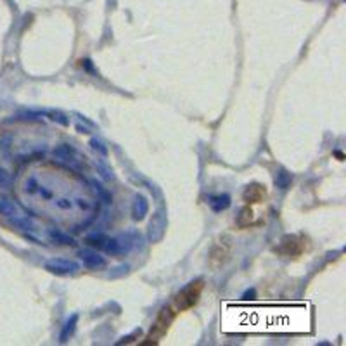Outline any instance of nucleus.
I'll return each instance as SVG.
<instances>
[{"label": "nucleus", "instance_id": "obj_1", "mask_svg": "<svg viewBox=\"0 0 346 346\" xmlns=\"http://www.w3.org/2000/svg\"><path fill=\"white\" fill-rule=\"evenodd\" d=\"M139 239H141V235L137 232H127V234H121L118 237L106 239V244L102 249L111 256H125L132 251V248Z\"/></svg>", "mask_w": 346, "mask_h": 346}, {"label": "nucleus", "instance_id": "obj_2", "mask_svg": "<svg viewBox=\"0 0 346 346\" xmlns=\"http://www.w3.org/2000/svg\"><path fill=\"white\" fill-rule=\"evenodd\" d=\"M176 314H178V312L173 310V307H165L163 310L160 312V315H158L156 322H154L153 329H151L149 336H147V341L144 345H156L158 341L168 333V327H170V324L175 320Z\"/></svg>", "mask_w": 346, "mask_h": 346}, {"label": "nucleus", "instance_id": "obj_3", "mask_svg": "<svg viewBox=\"0 0 346 346\" xmlns=\"http://www.w3.org/2000/svg\"><path fill=\"white\" fill-rule=\"evenodd\" d=\"M201 291H202V281L190 282L185 289L180 291V293L176 294V298H175L176 312H183V310H189V308L196 307L197 301H199Z\"/></svg>", "mask_w": 346, "mask_h": 346}, {"label": "nucleus", "instance_id": "obj_4", "mask_svg": "<svg viewBox=\"0 0 346 346\" xmlns=\"http://www.w3.org/2000/svg\"><path fill=\"white\" fill-rule=\"evenodd\" d=\"M165 230H167V209L160 208L156 209V213L153 215L149 222V230H147V237L151 242H156L160 239H163Z\"/></svg>", "mask_w": 346, "mask_h": 346}, {"label": "nucleus", "instance_id": "obj_5", "mask_svg": "<svg viewBox=\"0 0 346 346\" xmlns=\"http://www.w3.org/2000/svg\"><path fill=\"white\" fill-rule=\"evenodd\" d=\"M277 253H281V255L284 256H300L301 253L305 251V242L301 237H298V235H286L284 239H282L281 246H279L277 249H275Z\"/></svg>", "mask_w": 346, "mask_h": 346}, {"label": "nucleus", "instance_id": "obj_6", "mask_svg": "<svg viewBox=\"0 0 346 346\" xmlns=\"http://www.w3.org/2000/svg\"><path fill=\"white\" fill-rule=\"evenodd\" d=\"M78 263L73 260H64V258H57V260H50L49 263L45 265V270L52 272L56 275H68V274H75L78 270Z\"/></svg>", "mask_w": 346, "mask_h": 346}, {"label": "nucleus", "instance_id": "obj_7", "mask_svg": "<svg viewBox=\"0 0 346 346\" xmlns=\"http://www.w3.org/2000/svg\"><path fill=\"white\" fill-rule=\"evenodd\" d=\"M80 260L83 261L87 268H92V270H101L108 265L104 256H101L97 251H92V249H82L80 251Z\"/></svg>", "mask_w": 346, "mask_h": 346}, {"label": "nucleus", "instance_id": "obj_8", "mask_svg": "<svg viewBox=\"0 0 346 346\" xmlns=\"http://www.w3.org/2000/svg\"><path fill=\"white\" fill-rule=\"evenodd\" d=\"M267 196V190H265V185L261 183H251L249 187H246L244 190V201L248 204H255V202H261Z\"/></svg>", "mask_w": 346, "mask_h": 346}, {"label": "nucleus", "instance_id": "obj_9", "mask_svg": "<svg viewBox=\"0 0 346 346\" xmlns=\"http://www.w3.org/2000/svg\"><path fill=\"white\" fill-rule=\"evenodd\" d=\"M54 158L62 163H75L76 161V151L69 144H61L54 149Z\"/></svg>", "mask_w": 346, "mask_h": 346}, {"label": "nucleus", "instance_id": "obj_10", "mask_svg": "<svg viewBox=\"0 0 346 346\" xmlns=\"http://www.w3.org/2000/svg\"><path fill=\"white\" fill-rule=\"evenodd\" d=\"M208 204H209V208H211L215 213L225 211V209L230 206V196H229V194H218V196H209Z\"/></svg>", "mask_w": 346, "mask_h": 346}, {"label": "nucleus", "instance_id": "obj_11", "mask_svg": "<svg viewBox=\"0 0 346 346\" xmlns=\"http://www.w3.org/2000/svg\"><path fill=\"white\" fill-rule=\"evenodd\" d=\"M149 211V202L144 196H137L134 201V206H132V213H134L135 220H142Z\"/></svg>", "mask_w": 346, "mask_h": 346}, {"label": "nucleus", "instance_id": "obj_12", "mask_svg": "<svg viewBox=\"0 0 346 346\" xmlns=\"http://www.w3.org/2000/svg\"><path fill=\"white\" fill-rule=\"evenodd\" d=\"M0 215L7 216V218H14V216H19V211H17V206L14 201H10L9 197H0Z\"/></svg>", "mask_w": 346, "mask_h": 346}, {"label": "nucleus", "instance_id": "obj_13", "mask_svg": "<svg viewBox=\"0 0 346 346\" xmlns=\"http://www.w3.org/2000/svg\"><path fill=\"white\" fill-rule=\"evenodd\" d=\"M275 187H279L281 190H286L291 187V183H293V176H291V173H288L284 170V168H281L277 173H275Z\"/></svg>", "mask_w": 346, "mask_h": 346}, {"label": "nucleus", "instance_id": "obj_14", "mask_svg": "<svg viewBox=\"0 0 346 346\" xmlns=\"http://www.w3.org/2000/svg\"><path fill=\"white\" fill-rule=\"evenodd\" d=\"M76 324H78V315H71V319L66 322V326L62 327V333H61V341L64 343V341H68V338L71 336L73 333H75V329H76Z\"/></svg>", "mask_w": 346, "mask_h": 346}, {"label": "nucleus", "instance_id": "obj_15", "mask_svg": "<svg viewBox=\"0 0 346 346\" xmlns=\"http://www.w3.org/2000/svg\"><path fill=\"white\" fill-rule=\"evenodd\" d=\"M50 239H52L54 242H57V244H62V246H75V239L69 237V235L62 234V232L59 230H52L50 232Z\"/></svg>", "mask_w": 346, "mask_h": 346}, {"label": "nucleus", "instance_id": "obj_16", "mask_svg": "<svg viewBox=\"0 0 346 346\" xmlns=\"http://www.w3.org/2000/svg\"><path fill=\"white\" fill-rule=\"evenodd\" d=\"M92 187H94V190L99 194V197H101V201H104L106 204H109V202L113 201V196L109 194V190L106 189L104 185H102L101 182H97V180H92Z\"/></svg>", "mask_w": 346, "mask_h": 346}, {"label": "nucleus", "instance_id": "obj_17", "mask_svg": "<svg viewBox=\"0 0 346 346\" xmlns=\"http://www.w3.org/2000/svg\"><path fill=\"white\" fill-rule=\"evenodd\" d=\"M251 222H253V209L249 208V206H246V208H242L241 215H239L237 225L244 229V227H249V225H251Z\"/></svg>", "mask_w": 346, "mask_h": 346}, {"label": "nucleus", "instance_id": "obj_18", "mask_svg": "<svg viewBox=\"0 0 346 346\" xmlns=\"http://www.w3.org/2000/svg\"><path fill=\"white\" fill-rule=\"evenodd\" d=\"M45 116H49L52 121H56V123L62 125V127H68L69 125V118L64 115V113L57 111V109H49V111H45Z\"/></svg>", "mask_w": 346, "mask_h": 346}, {"label": "nucleus", "instance_id": "obj_19", "mask_svg": "<svg viewBox=\"0 0 346 346\" xmlns=\"http://www.w3.org/2000/svg\"><path fill=\"white\" fill-rule=\"evenodd\" d=\"M106 235L104 234H92L88 235V237L85 239V242L88 246H92V248H97V249H102L106 244Z\"/></svg>", "mask_w": 346, "mask_h": 346}, {"label": "nucleus", "instance_id": "obj_20", "mask_svg": "<svg viewBox=\"0 0 346 346\" xmlns=\"http://www.w3.org/2000/svg\"><path fill=\"white\" fill-rule=\"evenodd\" d=\"M12 178H10V173L5 168H0V189H9Z\"/></svg>", "mask_w": 346, "mask_h": 346}, {"label": "nucleus", "instance_id": "obj_21", "mask_svg": "<svg viewBox=\"0 0 346 346\" xmlns=\"http://www.w3.org/2000/svg\"><path fill=\"white\" fill-rule=\"evenodd\" d=\"M40 189V183L36 178H33V176H29V178L26 180V183H24V190H26V194H36Z\"/></svg>", "mask_w": 346, "mask_h": 346}, {"label": "nucleus", "instance_id": "obj_22", "mask_svg": "<svg viewBox=\"0 0 346 346\" xmlns=\"http://www.w3.org/2000/svg\"><path fill=\"white\" fill-rule=\"evenodd\" d=\"M97 173H101V176H102V178H106V180H113V178H115V175H113V170H111V168L106 167L104 163H99L97 165Z\"/></svg>", "mask_w": 346, "mask_h": 346}, {"label": "nucleus", "instance_id": "obj_23", "mask_svg": "<svg viewBox=\"0 0 346 346\" xmlns=\"http://www.w3.org/2000/svg\"><path fill=\"white\" fill-rule=\"evenodd\" d=\"M90 146L92 149L99 151V153L102 154V156H108V147H106V144L102 141H99V139H92L90 141Z\"/></svg>", "mask_w": 346, "mask_h": 346}, {"label": "nucleus", "instance_id": "obj_24", "mask_svg": "<svg viewBox=\"0 0 346 346\" xmlns=\"http://www.w3.org/2000/svg\"><path fill=\"white\" fill-rule=\"evenodd\" d=\"M128 265H120V267H116V268H113V272L109 274V279H118V277H121V275H125L128 272Z\"/></svg>", "mask_w": 346, "mask_h": 346}, {"label": "nucleus", "instance_id": "obj_25", "mask_svg": "<svg viewBox=\"0 0 346 346\" xmlns=\"http://www.w3.org/2000/svg\"><path fill=\"white\" fill-rule=\"evenodd\" d=\"M57 208H61V209H68V208H71V201L69 199H59L57 202Z\"/></svg>", "mask_w": 346, "mask_h": 346}, {"label": "nucleus", "instance_id": "obj_26", "mask_svg": "<svg viewBox=\"0 0 346 346\" xmlns=\"http://www.w3.org/2000/svg\"><path fill=\"white\" fill-rule=\"evenodd\" d=\"M139 334H141V331H135V333L132 334V336H128V338H123V341H120V343H130V341L134 340V338H137Z\"/></svg>", "mask_w": 346, "mask_h": 346}, {"label": "nucleus", "instance_id": "obj_27", "mask_svg": "<svg viewBox=\"0 0 346 346\" xmlns=\"http://www.w3.org/2000/svg\"><path fill=\"white\" fill-rule=\"evenodd\" d=\"M76 130H78L80 134H90V130H88L87 127H83L82 123H76Z\"/></svg>", "mask_w": 346, "mask_h": 346}, {"label": "nucleus", "instance_id": "obj_28", "mask_svg": "<svg viewBox=\"0 0 346 346\" xmlns=\"http://www.w3.org/2000/svg\"><path fill=\"white\" fill-rule=\"evenodd\" d=\"M78 206L82 209H88V208H90V202H87L85 199H78Z\"/></svg>", "mask_w": 346, "mask_h": 346}]
</instances>
